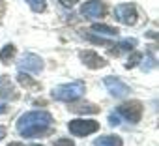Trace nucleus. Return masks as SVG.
Returning a JSON list of instances; mask_svg holds the SVG:
<instances>
[{
  "label": "nucleus",
  "instance_id": "obj_16",
  "mask_svg": "<svg viewBox=\"0 0 159 146\" xmlns=\"http://www.w3.org/2000/svg\"><path fill=\"white\" fill-rule=\"evenodd\" d=\"M25 2L30 6V10L32 11H36V13H43L45 10H47V2L45 0H25Z\"/></svg>",
  "mask_w": 159,
  "mask_h": 146
},
{
  "label": "nucleus",
  "instance_id": "obj_12",
  "mask_svg": "<svg viewBox=\"0 0 159 146\" xmlns=\"http://www.w3.org/2000/svg\"><path fill=\"white\" fill-rule=\"evenodd\" d=\"M69 111L77 114H94V112H99V107L92 103H79V105H71Z\"/></svg>",
  "mask_w": 159,
  "mask_h": 146
},
{
  "label": "nucleus",
  "instance_id": "obj_14",
  "mask_svg": "<svg viewBox=\"0 0 159 146\" xmlns=\"http://www.w3.org/2000/svg\"><path fill=\"white\" fill-rule=\"evenodd\" d=\"M92 32L101 34V36H118V28L109 26V25H99V23H96V25L92 26Z\"/></svg>",
  "mask_w": 159,
  "mask_h": 146
},
{
  "label": "nucleus",
  "instance_id": "obj_4",
  "mask_svg": "<svg viewBox=\"0 0 159 146\" xmlns=\"http://www.w3.org/2000/svg\"><path fill=\"white\" fill-rule=\"evenodd\" d=\"M45 67L41 56L34 54V52H25L19 60V71H28V73H34V75H38V73H41Z\"/></svg>",
  "mask_w": 159,
  "mask_h": 146
},
{
  "label": "nucleus",
  "instance_id": "obj_5",
  "mask_svg": "<svg viewBox=\"0 0 159 146\" xmlns=\"http://www.w3.org/2000/svg\"><path fill=\"white\" fill-rule=\"evenodd\" d=\"M116 112L120 114V118H125L131 124H137L142 116V103L140 101H125L124 105H120L116 109Z\"/></svg>",
  "mask_w": 159,
  "mask_h": 146
},
{
  "label": "nucleus",
  "instance_id": "obj_17",
  "mask_svg": "<svg viewBox=\"0 0 159 146\" xmlns=\"http://www.w3.org/2000/svg\"><path fill=\"white\" fill-rule=\"evenodd\" d=\"M17 79H19V83H21L23 86H26V88H39L36 81H32L28 75H25V71H23V73L19 71V77H17Z\"/></svg>",
  "mask_w": 159,
  "mask_h": 146
},
{
  "label": "nucleus",
  "instance_id": "obj_13",
  "mask_svg": "<svg viewBox=\"0 0 159 146\" xmlns=\"http://www.w3.org/2000/svg\"><path fill=\"white\" fill-rule=\"evenodd\" d=\"M135 39H125V41H122V43H118V45H114L112 49H109V52L112 54V56H118V54H122V52H129L133 47H135Z\"/></svg>",
  "mask_w": 159,
  "mask_h": 146
},
{
  "label": "nucleus",
  "instance_id": "obj_2",
  "mask_svg": "<svg viewBox=\"0 0 159 146\" xmlns=\"http://www.w3.org/2000/svg\"><path fill=\"white\" fill-rule=\"evenodd\" d=\"M84 83L75 81V83H67V84H58L56 88H52V98L56 101H64V103H71L75 99H79L84 94Z\"/></svg>",
  "mask_w": 159,
  "mask_h": 146
},
{
  "label": "nucleus",
  "instance_id": "obj_20",
  "mask_svg": "<svg viewBox=\"0 0 159 146\" xmlns=\"http://www.w3.org/2000/svg\"><path fill=\"white\" fill-rule=\"evenodd\" d=\"M54 146H73V140L71 139H58L54 142Z\"/></svg>",
  "mask_w": 159,
  "mask_h": 146
},
{
  "label": "nucleus",
  "instance_id": "obj_21",
  "mask_svg": "<svg viewBox=\"0 0 159 146\" xmlns=\"http://www.w3.org/2000/svg\"><path fill=\"white\" fill-rule=\"evenodd\" d=\"M60 2L64 4V6H67V8H71V6H75L79 0H60Z\"/></svg>",
  "mask_w": 159,
  "mask_h": 146
},
{
  "label": "nucleus",
  "instance_id": "obj_11",
  "mask_svg": "<svg viewBox=\"0 0 159 146\" xmlns=\"http://www.w3.org/2000/svg\"><path fill=\"white\" fill-rule=\"evenodd\" d=\"M94 146H124V142L118 135H103L94 140Z\"/></svg>",
  "mask_w": 159,
  "mask_h": 146
},
{
  "label": "nucleus",
  "instance_id": "obj_18",
  "mask_svg": "<svg viewBox=\"0 0 159 146\" xmlns=\"http://www.w3.org/2000/svg\"><path fill=\"white\" fill-rule=\"evenodd\" d=\"M139 62H140V52H133V54H131V58L127 60L125 67H127V69H129V67H135V66H137Z\"/></svg>",
  "mask_w": 159,
  "mask_h": 146
},
{
  "label": "nucleus",
  "instance_id": "obj_1",
  "mask_svg": "<svg viewBox=\"0 0 159 146\" xmlns=\"http://www.w3.org/2000/svg\"><path fill=\"white\" fill-rule=\"evenodd\" d=\"M52 124V116L47 111H30L25 112L17 120V131L25 139H32L36 135H43Z\"/></svg>",
  "mask_w": 159,
  "mask_h": 146
},
{
  "label": "nucleus",
  "instance_id": "obj_25",
  "mask_svg": "<svg viewBox=\"0 0 159 146\" xmlns=\"http://www.w3.org/2000/svg\"><path fill=\"white\" fill-rule=\"evenodd\" d=\"M30 146H41V144H30Z\"/></svg>",
  "mask_w": 159,
  "mask_h": 146
},
{
  "label": "nucleus",
  "instance_id": "obj_23",
  "mask_svg": "<svg viewBox=\"0 0 159 146\" xmlns=\"http://www.w3.org/2000/svg\"><path fill=\"white\" fill-rule=\"evenodd\" d=\"M6 137V127H2V125H0V140H2Z\"/></svg>",
  "mask_w": 159,
  "mask_h": 146
},
{
  "label": "nucleus",
  "instance_id": "obj_7",
  "mask_svg": "<svg viewBox=\"0 0 159 146\" xmlns=\"http://www.w3.org/2000/svg\"><path fill=\"white\" fill-rule=\"evenodd\" d=\"M107 13V6L101 0H88L81 6V15L86 19H101Z\"/></svg>",
  "mask_w": 159,
  "mask_h": 146
},
{
  "label": "nucleus",
  "instance_id": "obj_8",
  "mask_svg": "<svg viewBox=\"0 0 159 146\" xmlns=\"http://www.w3.org/2000/svg\"><path fill=\"white\" fill-rule=\"evenodd\" d=\"M103 84H105V88L109 90V94L112 98H125L129 94V86L118 77H105Z\"/></svg>",
  "mask_w": 159,
  "mask_h": 146
},
{
  "label": "nucleus",
  "instance_id": "obj_6",
  "mask_svg": "<svg viewBox=\"0 0 159 146\" xmlns=\"http://www.w3.org/2000/svg\"><path fill=\"white\" fill-rule=\"evenodd\" d=\"M114 15H116V19H118L120 23H124V25H127V26H133V25L137 23V19H139L137 8H135V4H131V2H127V4H118L116 10H114Z\"/></svg>",
  "mask_w": 159,
  "mask_h": 146
},
{
  "label": "nucleus",
  "instance_id": "obj_3",
  "mask_svg": "<svg viewBox=\"0 0 159 146\" xmlns=\"http://www.w3.org/2000/svg\"><path fill=\"white\" fill-rule=\"evenodd\" d=\"M67 129L71 135L75 137H88L92 133H96L99 129V124L96 120H83V118H77V120H71L67 124Z\"/></svg>",
  "mask_w": 159,
  "mask_h": 146
},
{
  "label": "nucleus",
  "instance_id": "obj_24",
  "mask_svg": "<svg viewBox=\"0 0 159 146\" xmlns=\"http://www.w3.org/2000/svg\"><path fill=\"white\" fill-rule=\"evenodd\" d=\"M8 146H23V144H19V142H11V144H8Z\"/></svg>",
  "mask_w": 159,
  "mask_h": 146
},
{
  "label": "nucleus",
  "instance_id": "obj_10",
  "mask_svg": "<svg viewBox=\"0 0 159 146\" xmlns=\"http://www.w3.org/2000/svg\"><path fill=\"white\" fill-rule=\"evenodd\" d=\"M15 98L17 94L11 84V79L8 75H2L0 77V99H15Z\"/></svg>",
  "mask_w": 159,
  "mask_h": 146
},
{
  "label": "nucleus",
  "instance_id": "obj_15",
  "mask_svg": "<svg viewBox=\"0 0 159 146\" xmlns=\"http://www.w3.org/2000/svg\"><path fill=\"white\" fill-rule=\"evenodd\" d=\"M15 56V45L8 43L2 47V51H0V62H4V64H10Z\"/></svg>",
  "mask_w": 159,
  "mask_h": 146
},
{
  "label": "nucleus",
  "instance_id": "obj_22",
  "mask_svg": "<svg viewBox=\"0 0 159 146\" xmlns=\"http://www.w3.org/2000/svg\"><path fill=\"white\" fill-rule=\"evenodd\" d=\"M4 112H8V105L6 103H0V114H4Z\"/></svg>",
  "mask_w": 159,
  "mask_h": 146
},
{
  "label": "nucleus",
  "instance_id": "obj_9",
  "mask_svg": "<svg viewBox=\"0 0 159 146\" xmlns=\"http://www.w3.org/2000/svg\"><path fill=\"white\" fill-rule=\"evenodd\" d=\"M79 58H81V62L90 69H101V67L107 66V60L103 56H99L96 51H83L79 54Z\"/></svg>",
  "mask_w": 159,
  "mask_h": 146
},
{
  "label": "nucleus",
  "instance_id": "obj_19",
  "mask_svg": "<svg viewBox=\"0 0 159 146\" xmlns=\"http://www.w3.org/2000/svg\"><path fill=\"white\" fill-rule=\"evenodd\" d=\"M109 122H111V125H120V114L118 112L109 114Z\"/></svg>",
  "mask_w": 159,
  "mask_h": 146
}]
</instances>
